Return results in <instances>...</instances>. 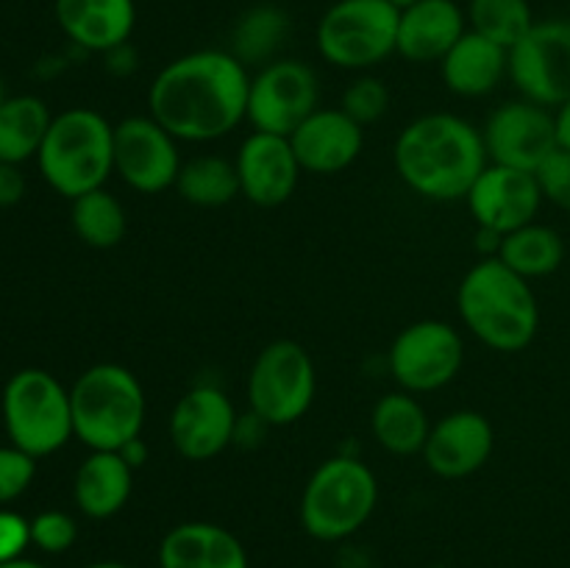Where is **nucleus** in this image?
<instances>
[{
	"mask_svg": "<svg viewBox=\"0 0 570 568\" xmlns=\"http://www.w3.org/2000/svg\"><path fill=\"white\" fill-rule=\"evenodd\" d=\"M248 67L232 50H193L159 70L148 111L178 143H212L248 117Z\"/></svg>",
	"mask_w": 570,
	"mask_h": 568,
	"instance_id": "nucleus-1",
	"label": "nucleus"
},
{
	"mask_svg": "<svg viewBox=\"0 0 570 568\" xmlns=\"http://www.w3.org/2000/svg\"><path fill=\"white\" fill-rule=\"evenodd\" d=\"M393 161L412 193L429 200H460L490 159L476 126L456 115L432 111L399 134Z\"/></svg>",
	"mask_w": 570,
	"mask_h": 568,
	"instance_id": "nucleus-2",
	"label": "nucleus"
},
{
	"mask_svg": "<svg viewBox=\"0 0 570 568\" xmlns=\"http://www.w3.org/2000/svg\"><path fill=\"white\" fill-rule=\"evenodd\" d=\"M456 310L473 337L504 354L527 349L540 326L532 284L495 256H488L465 273L456 290Z\"/></svg>",
	"mask_w": 570,
	"mask_h": 568,
	"instance_id": "nucleus-3",
	"label": "nucleus"
},
{
	"mask_svg": "<svg viewBox=\"0 0 570 568\" xmlns=\"http://www.w3.org/2000/svg\"><path fill=\"white\" fill-rule=\"evenodd\" d=\"M37 165L45 182L70 200L100 189L115 173V126L87 106L61 111L45 134Z\"/></svg>",
	"mask_w": 570,
	"mask_h": 568,
	"instance_id": "nucleus-4",
	"label": "nucleus"
},
{
	"mask_svg": "<svg viewBox=\"0 0 570 568\" xmlns=\"http://www.w3.org/2000/svg\"><path fill=\"white\" fill-rule=\"evenodd\" d=\"M72 434L89 451H120L139 438L145 423V390L117 362L87 368L70 388Z\"/></svg>",
	"mask_w": 570,
	"mask_h": 568,
	"instance_id": "nucleus-5",
	"label": "nucleus"
},
{
	"mask_svg": "<svg viewBox=\"0 0 570 568\" xmlns=\"http://www.w3.org/2000/svg\"><path fill=\"white\" fill-rule=\"evenodd\" d=\"M376 501V473L356 457H332L312 471L301 493V527L326 543L351 538L373 516Z\"/></svg>",
	"mask_w": 570,
	"mask_h": 568,
	"instance_id": "nucleus-6",
	"label": "nucleus"
},
{
	"mask_svg": "<svg viewBox=\"0 0 570 568\" xmlns=\"http://www.w3.org/2000/svg\"><path fill=\"white\" fill-rule=\"evenodd\" d=\"M0 412L11 445L37 460L56 454L76 438L70 390L42 368H22L6 382Z\"/></svg>",
	"mask_w": 570,
	"mask_h": 568,
	"instance_id": "nucleus-7",
	"label": "nucleus"
},
{
	"mask_svg": "<svg viewBox=\"0 0 570 568\" xmlns=\"http://www.w3.org/2000/svg\"><path fill=\"white\" fill-rule=\"evenodd\" d=\"M399 14L390 0H334L317 22V50L340 70H371L395 53Z\"/></svg>",
	"mask_w": 570,
	"mask_h": 568,
	"instance_id": "nucleus-8",
	"label": "nucleus"
},
{
	"mask_svg": "<svg viewBox=\"0 0 570 568\" xmlns=\"http://www.w3.org/2000/svg\"><path fill=\"white\" fill-rule=\"evenodd\" d=\"M315 362L295 340H273L256 354L248 373V401L256 421L265 427H287L315 401Z\"/></svg>",
	"mask_w": 570,
	"mask_h": 568,
	"instance_id": "nucleus-9",
	"label": "nucleus"
},
{
	"mask_svg": "<svg viewBox=\"0 0 570 568\" xmlns=\"http://www.w3.org/2000/svg\"><path fill=\"white\" fill-rule=\"evenodd\" d=\"M321 87L309 65L298 59H273L250 78L248 117L254 131L289 137L312 111H317Z\"/></svg>",
	"mask_w": 570,
	"mask_h": 568,
	"instance_id": "nucleus-10",
	"label": "nucleus"
},
{
	"mask_svg": "<svg viewBox=\"0 0 570 568\" xmlns=\"http://www.w3.org/2000/svg\"><path fill=\"white\" fill-rule=\"evenodd\" d=\"M390 373L406 393H432L454 382L465 362L460 332L443 321H417L390 345Z\"/></svg>",
	"mask_w": 570,
	"mask_h": 568,
	"instance_id": "nucleus-11",
	"label": "nucleus"
},
{
	"mask_svg": "<svg viewBox=\"0 0 570 568\" xmlns=\"http://www.w3.org/2000/svg\"><path fill=\"white\" fill-rule=\"evenodd\" d=\"M510 78L523 98L546 109L570 100V20L534 22L510 48Z\"/></svg>",
	"mask_w": 570,
	"mask_h": 568,
	"instance_id": "nucleus-12",
	"label": "nucleus"
},
{
	"mask_svg": "<svg viewBox=\"0 0 570 568\" xmlns=\"http://www.w3.org/2000/svg\"><path fill=\"white\" fill-rule=\"evenodd\" d=\"M181 156L178 139L150 115L126 117L115 126V173L145 195L176 187Z\"/></svg>",
	"mask_w": 570,
	"mask_h": 568,
	"instance_id": "nucleus-13",
	"label": "nucleus"
},
{
	"mask_svg": "<svg viewBox=\"0 0 570 568\" xmlns=\"http://www.w3.org/2000/svg\"><path fill=\"white\" fill-rule=\"evenodd\" d=\"M482 137L493 165L527 173H538V167L557 150L554 115L527 98L499 106L488 117Z\"/></svg>",
	"mask_w": 570,
	"mask_h": 568,
	"instance_id": "nucleus-14",
	"label": "nucleus"
},
{
	"mask_svg": "<svg viewBox=\"0 0 570 568\" xmlns=\"http://www.w3.org/2000/svg\"><path fill=\"white\" fill-rule=\"evenodd\" d=\"M237 434V410L220 388L198 384L170 412V440L184 460L206 462L226 451Z\"/></svg>",
	"mask_w": 570,
	"mask_h": 568,
	"instance_id": "nucleus-15",
	"label": "nucleus"
},
{
	"mask_svg": "<svg viewBox=\"0 0 570 568\" xmlns=\"http://www.w3.org/2000/svg\"><path fill=\"white\" fill-rule=\"evenodd\" d=\"M465 200L482 232L504 237L527 223H534V215L543 204V193L534 173L488 161V167L468 189Z\"/></svg>",
	"mask_w": 570,
	"mask_h": 568,
	"instance_id": "nucleus-16",
	"label": "nucleus"
},
{
	"mask_svg": "<svg viewBox=\"0 0 570 568\" xmlns=\"http://www.w3.org/2000/svg\"><path fill=\"white\" fill-rule=\"evenodd\" d=\"M239 193L256 206H282L298 187L301 161L289 137L254 131L237 150Z\"/></svg>",
	"mask_w": 570,
	"mask_h": 568,
	"instance_id": "nucleus-17",
	"label": "nucleus"
},
{
	"mask_svg": "<svg viewBox=\"0 0 570 568\" xmlns=\"http://www.w3.org/2000/svg\"><path fill=\"white\" fill-rule=\"evenodd\" d=\"M495 434L488 418L476 410H456L434 423L423 445L429 471L443 479H462L488 466Z\"/></svg>",
	"mask_w": 570,
	"mask_h": 568,
	"instance_id": "nucleus-18",
	"label": "nucleus"
},
{
	"mask_svg": "<svg viewBox=\"0 0 570 568\" xmlns=\"http://www.w3.org/2000/svg\"><path fill=\"white\" fill-rule=\"evenodd\" d=\"M301 170L332 176L356 161L365 145V134L343 109H317L289 134Z\"/></svg>",
	"mask_w": 570,
	"mask_h": 568,
	"instance_id": "nucleus-19",
	"label": "nucleus"
},
{
	"mask_svg": "<svg viewBox=\"0 0 570 568\" xmlns=\"http://www.w3.org/2000/svg\"><path fill=\"white\" fill-rule=\"evenodd\" d=\"M53 14L70 42L92 53H111L137 26L134 0H53Z\"/></svg>",
	"mask_w": 570,
	"mask_h": 568,
	"instance_id": "nucleus-20",
	"label": "nucleus"
},
{
	"mask_svg": "<svg viewBox=\"0 0 570 568\" xmlns=\"http://www.w3.org/2000/svg\"><path fill=\"white\" fill-rule=\"evenodd\" d=\"M468 17L456 0H417L399 14V42L395 53L406 61H443L468 31Z\"/></svg>",
	"mask_w": 570,
	"mask_h": 568,
	"instance_id": "nucleus-21",
	"label": "nucleus"
},
{
	"mask_svg": "<svg viewBox=\"0 0 570 568\" xmlns=\"http://www.w3.org/2000/svg\"><path fill=\"white\" fill-rule=\"evenodd\" d=\"M159 568H248V551L220 523L184 521L161 538Z\"/></svg>",
	"mask_w": 570,
	"mask_h": 568,
	"instance_id": "nucleus-22",
	"label": "nucleus"
},
{
	"mask_svg": "<svg viewBox=\"0 0 570 568\" xmlns=\"http://www.w3.org/2000/svg\"><path fill=\"white\" fill-rule=\"evenodd\" d=\"M445 87L462 98H482L510 76V50L468 28L440 61Z\"/></svg>",
	"mask_w": 570,
	"mask_h": 568,
	"instance_id": "nucleus-23",
	"label": "nucleus"
},
{
	"mask_svg": "<svg viewBox=\"0 0 570 568\" xmlns=\"http://www.w3.org/2000/svg\"><path fill=\"white\" fill-rule=\"evenodd\" d=\"M134 468L120 457V451H92L78 466L72 479L76 507L92 521H106L117 516L131 499Z\"/></svg>",
	"mask_w": 570,
	"mask_h": 568,
	"instance_id": "nucleus-24",
	"label": "nucleus"
},
{
	"mask_svg": "<svg viewBox=\"0 0 570 568\" xmlns=\"http://www.w3.org/2000/svg\"><path fill=\"white\" fill-rule=\"evenodd\" d=\"M371 432L384 451L395 457H410L423 451L432 423L421 401L406 390L382 395L371 412Z\"/></svg>",
	"mask_w": 570,
	"mask_h": 568,
	"instance_id": "nucleus-25",
	"label": "nucleus"
},
{
	"mask_svg": "<svg viewBox=\"0 0 570 568\" xmlns=\"http://www.w3.org/2000/svg\"><path fill=\"white\" fill-rule=\"evenodd\" d=\"M53 115L37 95H14L0 106V161L22 165L37 159Z\"/></svg>",
	"mask_w": 570,
	"mask_h": 568,
	"instance_id": "nucleus-26",
	"label": "nucleus"
},
{
	"mask_svg": "<svg viewBox=\"0 0 570 568\" xmlns=\"http://www.w3.org/2000/svg\"><path fill=\"white\" fill-rule=\"evenodd\" d=\"M495 259L504 262L510 271H515L518 276L529 282V278L554 273L562 265V259H566V245H562V237L554 228L540 226V223H527V226L501 237Z\"/></svg>",
	"mask_w": 570,
	"mask_h": 568,
	"instance_id": "nucleus-27",
	"label": "nucleus"
},
{
	"mask_svg": "<svg viewBox=\"0 0 570 568\" xmlns=\"http://www.w3.org/2000/svg\"><path fill=\"white\" fill-rule=\"evenodd\" d=\"M176 189L187 204L193 206H226L239 193L237 165L223 156H195L181 165L176 178Z\"/></svg>",
	"mask_w": 570,
	"mask_h": 568,
	"instance_id": "nucleus-28",
	"label": "nucleus"
},
{
	"mask_svg": "<svg viewBox=\"0 0 570 568\" xmlns=\"http://www.w3.org/2000/svg\"><path fill=\"white\" fill-rule=\"evenodd\" d=\"M289 33V17L278 6L262 3L245 11L232 33V53L248 65H267Z\"/></svg>",
	"mask_w": 570,
	"mask_h": 568,
	"instance_id": "nucleus-29",
	"label": "nucleus"
},
{
	"mask_svg": "<svg viewBox=\"0 0 570 568\" xmlns=\"http://www.w3.org/2000/svg\"><path fill=\"white\" fill-rule=\"evenodd\" d=\"M70 221L78 239L92 248H115L128 228L126 209L106 187L72 198Z\"/></svg>",
	"mask_w": 570,
	"mask_h": 568,
	"instance_id": "nucleus-30",
	"label": "nucleus"
},
{
	"mask_svg": "<svg viewBox=\"0 0 570 568\" xmlns=\"http://www.w3.org/2000/svg\"><path fill=\"white\" fill-rule=\"evenodd\" d=\"M465 17L471 31L493 39L507 50L515 48L534 26L529 0H471Z\"/></svg>",
	"mask_w": 570,
	"mask_h": 568,
	"instance_id": "nucleus-31",
	"label": "nucleus"
},
{
	"mask_svg": "<svg viewBox=\"0 0 570 568\" xmlns=\"http://www.w3.org/2000/svg\"><path fill=\"white\" fill-rule=\"evenodd\" d=\"M340 109H343L351 120H356L362 128H365L387 115L390 92L387 87H384V81H379V78L373 76H362L356 78L354 84L345 87Z\"/></svg>",
	"mask_w": 570,
	"mask_h": 568,
	"instance_id": "nucleus-32",
	"label": "nucleus"
},
{
	"mask_svg": "<svg viewBox=\"0 0 570 568\" xmlns=\"http://www.w3.org/2000/svg\"><path fill=\"white\" fill-rule=\"evenodd\" d=\"M78 538V523L65 510H42L31 518V546L45 555H61Z\"/></svg>",
	"mask_w": 570,
	"mask_h": 568,
	"instance_id": "nucleus-33",
	"label": "nucleus"
},
{
	"mask_svg": "<svg viewBox=\"0 0 570 568\" xmlns=\"http://www.w3.org/2000/svg\"><path fill=\"white\" fill-rule=\"evenodd\" d=\"M37 477V457L17 445H0V507L11 505L31 488Z\"/></svg>",
	"mask_w": 570,
	"mask_h": 568,
	"instance_id": "nucleus-34",
	"label": "nucleus"
},
{
	"mask_svg": "<svg viewBox=\"0 0 570 568\" xmlns=\"http://www.w3.org/2000/svg\"><path fill=\"white\" fill-rule=\"evenodd\" d=\"M538 184L543 198L570 212V150L557 148L543 165L538 167Z\"/></svg>",
	"mask_w": 570,
	"mask_h": 568,
	"instance_id": "nucleus-35",
	"label": "nucleus"
},
{
	"mask_svg": "<svg viewBox=\"0 0 570 568\" xmlns=\"http://www.w3.org/2000/svg\"><path fill=\"white\" fill-rule=\"evenodd\" d=\"M28 546H31V521L20 512L0 507V566L20 560Z\"/></svg>",
	"mask_w": 570,
	"mask_h": 568,
	"instance_id": "nucleus-36",
	"label": "nucleus"
},
{
	"mask_svg": "<svg viewBox=\"0 0 570 568\" xmlns=\"http://www.w3.org/2000/svg\"><path fill=\"white\" fill-rule=\"evenodd\" d=\"M26 195V176L20 173V165L0 161V206L20 204Z\"/></svg>",
	"mask_w": 570,
	"mask_h": 568,
	"instance_id": "nucleus-37",
	"label": "nucleus"
},
{
	"mask_svg": "<svg viewBox=\"0 0 570 568\" xmlns=\"http://www.w3.org/2000/svg\"><path fill=\"white\" fill-rule=\"evenodd\" d=\"M554 131H557V148L570 150V100H566L562 106H557Z\"/></svg>",
	"mask_w": 570,
	"mask_h": 568,
	"instance_id": "nucleus-38",
	"label": "nucleus"
},
{
	"mask_svg": "<svg viewBox=\"0 0 570 568\" xmlns=\"http://www.w3.org/2000/svg\"><path fill=\"white\" fill-rule=\"evenodd\" d=\"M120 457H122V460L128 462V466L134 468V471H137V468L142 466V462H145V457H148V449H145L142 438H134L131 443L122 445V449H120Z\"/></svg>",
	"mask_w": 570,
	"mask_h": 568,
	"instance_id": "nucleus-39",
	"label": "nucleus"
},
{
	"mask_svg": "<svg viewBox=\"0 0 570 568\" xmlns=\"http://www.w3.org/2000/svg\"><path fill=\"white\" fill-rule=\"evenodd\" d=\"M0 568H48V566H42V562H33V560H28V557H20V560L3 562V566H0Z\"/></svg>",
	"mask_w": 570,
	"mask_h": 568,
	"instance_id": "nucleus-40",
	"label": "nucleus"
},
{
	"mask_svg": "<svg viewBox=\"0 0 570 568\" xmlns=\"http://www.w3.org/2000/svg\"><path fill=\"white\" fill-rule=\"evenodd\" d=\"M83 568H131L128 562H120V560H98V562H89V566Z\"/></svg>",
	"mask_w": 570,
	"mask_h": 568,
	"instance_id": "nucleus-41",
	"label": "nucleus"
},
{
	"mask_svg": "<svg viewBox=\"0 0 570 568\" xmlns=\"http://www.w3.org/2000/svg\"><path fill=\"white\" fill-rule=\"evenodd\" d=\"M390 3L395 6V9H406V6H412V3H417V0H390Z\"/></svg>",
	"mask_w": 570,
	"mask_h": 568,
	"instance_id": "nucleus-42",
	"label": "nucleus"
},
{
	"mask_svg": "<svg viewBox=\"0 0 570 568\" xmlns=\"http://www.w3.org/2000/svg\"><path fill=\"white\" fill-rule=\"evenodd\" d=\"M3 100H6V92H3V84H0V106H3Z\"/></svg>",
	"mask_w": 570,
	"mask_h": 568,
	"instance_id": "nucleus-43",
	"label": "nucleus"
}]
</instances>
